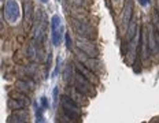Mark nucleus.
<instances>
[{
    "label": "nucleus",
    "instance_id": "obj_8",
    "mask_svg": "<svg viewBox=\"0 0 159 123\" xmlns=\"http://www.w3.org/2000/svg\"><path fill=\"white\" fill-rule=\"evenodd\" d=\"M133 10H134L133 0H126L125 6L122 7V25L125 28H128L129 23L133 19Z\"/></svg>",
    "mask_w": 159,
    "mask_h": 123
},
{
    "label": "nucleus",
    "instance_id": "obj_16",
    "mask_svg": "<svg viewBox=\"0 0 159 123\" xmlns=\"http://www.w3.org/2000/svg\"><path fill=\"white\" fill-rule=\"evenodd\" d=\"M26 103L18 100V99H14V97H10L7 100V107L8 109H11V111H18V109H22L26 107Z\"/></svg>",
    "mask_w": 159,
    "mask_h": 123
},
{
    "label": "nucleus",
    "instance_id": "obj_2",
    "mask_svg": "<svg viewBox=\"0 0 159 123\" xmlns=\"http://www.w3.org/2000/svg\"><path fill=\"white\" fill-rule=\"evenodd\" d=\"M71 28L78 37H84V38H89V40H93L96 37V30L91 26V23L88 21H85V19L73 18Z\"/></svg>",
    "mask_w": 159,
    "mask_h": 123
},
{
    "label": "nucleus",
    "instance_id": "obj_33",
    "mask_svg": "<svg viewBox=\"0 0 159 123\" xmlns=\"http://www.w3.org/2000/svg\"><path fill=\"white\" fill-rule=\"evenodd\" d=\"M158 123H159V122H158Z\"/></svg>",
    "mask_w": 159,
    "mask_h": 123
},
{
    "label": "nucleus",
    "instance_id": "obj_13",
    "mask_svg": "<svg viewBox=\"0 0 159 123\" xmlns=\"http://www.w3.org/2000/svg\"><path fill=\"white\" fill-rule=\"evenodd\" d=\"M78 56H80V62L84 63V64L87 66L89 70H92L95 74H99V72L102 71V63L98 60V58H89V56L82 58L81 55H78Z\"/></svg>",
    "mask_w": 159,
    "mask_h": 123
},
{
    "label": "nucleus",
    "instance_id": "obj_12",
    "mask_svg": "<svg viewBox=\"0 0 159 123\" xmlns=\"http://www.w3.org/2000/svg\"><path fill=\"white\" fill-rule=\"evenodd\" d=\"M67 94L70 96V97L75 103H77V104L81 105V107H87V105L89 104V97H87L85 94H82L81 92H78L74 86H70V88H69V93H67Z\"/></svg>",
    "mask_w": 159,
    "mask_h": 123
},
{
    "label": "nucleus",
    "instance_id": "obj_23",
    "mask_svg": "<svg viewBox=\"0 0 159 123\" xmlns=\"http://www.w3.org/2000/svg\"><path fill=\"white\" fill-rule=\"evenodd\" d=\"M65 40H66V48L67 49H71V37L69 33H66L65 34Z\"/></svg>",
    "mask_w": 159,
    "mask_h": 123
},
{
    "label": "nucleus",
    "instance_id": "obj_9",
    "mask_svg": "<svg viewBox=\"0 0 159 123\" xmlns=\"http://www.w3.org/2000/svg\"><path fill=\"white\" fill-rule=\"evenodd\" d=\"M75 70L80 72V74H82L87 79H89V81L92 82L93 85H98L99 84V78H98V74H95L92 70H89L87 66L84 64V63L81 62H77L75 63Z\"/></svg>",
    "mask_w": 159,
    "mask_h": 123
},
{
    "label": "nucleus",
    "instance_id": "obj_26",
    "mask_svg": "<svg viewBox=\"0 0 159 123\" xmlns=\"http://www.w3.org/2000/svg\"><path fill=\"white\" fill-rule=\"evenodd\" d=\"M59 67H61V58L56 59V66H55V70H54V75H56L59 72Z\"/></svg>",
    "mask_w": 159,
    "mask_h": 123
},
{
    "label": "nucleus",
    "instance_id": "obj_21",
    "mask_svg": "<svg viewBox=\"0 0 159 123\" xmlns=\"http://www.w3.org/2000/svg\"><path fill=\"white\" fill-rule=\"evenodd\" d=\"M34 109H36V123H43V108L39 107L34 103Z\"/></svg>",
    "mask_w": 159,
    "mask_h": 123
},
{
    "label": "nucleus",
    "instance_id": "obj_25",
    "mask_svg": "<svg viewBox=\"0 0 159 123\" xmlns=\"http://www.w3.org/2000/svg\"><path fill=\"white\" fill-rule=\"evenodd\" d=\"M152 23H154V26H155V29H157V32L159 33V16L158 15H154V19H152Z\"/></svg>",
    "mask_w": 159,
    "mask_h": 123
},
{
    "label": "nucleus",
    "instance_id": "obj_1",
    "mask_svg": "<svg viewBox=\"0 0 159 123\" xmlns=\"http://www.w3.org/2000/svg\"><path fill=\"white\" fill-rule=\"evenodd\" d=\"M45 29H47V15L43 12V10H37L34 15V23H33V29H32V36L34 42L41 44L44 40L45 34Z\"/></svg>",
    "mask_w": 159,
    "mask_h": 123
},
{
    "label": "nucleus",
    "instance_id": "obj_11",
    "mask_svg": "<svg viewBox=\"0 0 159 123\" xmlns=\"http://www.w3.org/2000/svg\"><path fill=\"white\" fill-rule=\"evenodd\" d=\"M155 33H157V29L154 28V25L148 26V30H147V45H148V49H150V54L151 55H154L155 52H159Z\"/></svg>",
    "mask_w": 159,
    "mask_h": 123
},
{
    "label": "nucleus",
    "instance_id": "obj_32",
    "mask_svg": "<svg viewBox=\"0 0 159 123\" xmlns=\"http://www.w3.org/2000/svg\"><path fill=\"white\" fill-rule=\"evenodd\" d=\"M58 2H59V0H58Z\"/></svg>",
    "mask_w": 159,
    "mask_h": 123
},
{
    "label": "nucleus",
    "instance_id": "obj_19",
    "mask_svg": "<svg viewBox=\"0 0 159 123\" xmlns=\"http://www.w3.org/2000/svg\"><path fill=\"white\" fill-rule=\"evenodd\" d=\"M74 74L75 72H73V66L71 64H67L65 68V74H63V81L66 84H71V81L74 79Z\"/></svg>",
    "mask_w": 159,
    "mask_h": 123
},
{
    "label": "nucleus",
    "instance_id": "obj_3",
    "mask_svg": "<svg viewBox=\"0 0 159 123\" xmlns=\"http://www.w3.org/2000/svg\"><path fill=\"white\" fill-rule=\"evenodd\" d=\"M73 86L77 89L78 92H81L82 94H85L87 97H95L96 96V88L89 79H87L82 74H80L78 71H75L74 79H73Z\"/></svg>",
    "mask_w": 159,
    "mask_h": 123
},
{
    "label": "nucleus",
    "instance_id": "obj_15",
    "mask_svg": "<svg viewBox=\"0 0 159 123\" xmlns=\"http://www.w3.org/2000/svg\"><path fill=\"white\" fill-rule=\"evenodd\" d=\"M24 16L28 25L32 22V19H34V7L30 0H24Z\"/></svg>",
    "mask_w": 159,
    "mask_h": 123
},
{
    "label": "nucleus",
    "instance_id": "obj_20",
    "mask_svg": "<svg viewBox=\"0 0 159 123\" xmlns=\"http://www.w3.org/2000/svg\"><path fill=\"white\" fill-rule=\"evenodd\" d=\"M58 123H78V121L70 118L67 114H65L63 111H61L58 115Z\"/></svg>",
    "mask_w": 159,
    "mask_h": 123
},
{
    "label": "nucleus",
    "instance_id": "obj_30",
    "mask_svg": "<svg viewBox=\"0 0 159 123\" xmlns=\"http://www.w3.org/2000/svg\"><path fill=\"white\" fill-rule=\"evenodd\" d=\"M157 15L159 16V7H158V10H157Z\"/></svg>",
    "mask_w": 159,
    "mask_h": 123
},
{
    "label": "nucleus",
    "instance_id": "obj_14",
    "mask_svg": "<svg viewBox=\"0 0 159 123\" xmlns=\"http://www.w3.org/2000/svg\"><path fill=\"white\" fill-rule=\"evenodd\" d=\"M33 86H34V82L30 81V79H18L15 82V90L22 92L25 94H29L32 92Z\"/></svg>",
    "mask_w": 159,
    "mask_h": 123
},
{
    "label": "nucleus",
    "instance_id": "obj_10",
    "mask_svg": "<svg viewBox=\"0 0 159 123\" xmlns=\"http://www.w3.org/2000/svg\"><path fill=\"white\" fill-rule=\"evenodd\" d=\"M7 123H29V112L25 108L12 111V114L7 118Z\"/></svg>",
    "mask_w": 159,
    "mask_h": 123
},
{
    "label": "nucleus",
    "instance_id": "obj_17",
    "mask_svg": "<svg viewBox=\"0 0 159 123\" xmlns=\"http://www.w3.org/2000/svg\"><path fill=\"white\" fill-rule=\"evenodd\" d=\"M37 42H30V44L28 45V51H26V54H28V58L30 59V60H39L40 59V52H39V48H37Z\"/></svg>",
    "mask_w": 159,
    "mask_h": 123
},
{
    "label": "nucleus",
    "instance_id": "obj_4",
    "mask_svg": "<svg viewBox=\"0 0 159 123\" xmlns=\"http://www.w3.org/2000/svg\"><path fill=\"white\" fill-rule=\"evenodd\" d=\"M61 108L70 118L75 119V121H80V118H81V105L77 104L67 93L61 97Z\"/></svg>",
    "mask_w": 159,
    "mask_h": 123
},
{
    "label": "nucleus",
    "instance_id": "obj_29",
    "mask_svg": "<svg viewBox=\"0 0 159 123\" xmlns=\"http://www.w3.org/2000/svg\"><path fill=\"white\" fill-rule=\"evenodd\" d=\"M122 2H124V0H112V3H114L115 6H119V4H121V3H122Z\"/></svg>",
    "mask_w": 159,
    "mask_h": 123
},
{
    "label": "nucleus",
    "instance_id": "obj_7",
    "mask_svg": "<svg viewBox=\"0 0 159 123\" xmlns=\"http://www.w3.org/2000/svg\"><path fill=\"white\" fill-rule=\"evenodd\" d=\"M4 18L8 23H15L19 19V6L15 0H7L4 4Z\"/></svg>",
    "mask_w": 159,
    "mask_h": 123
},
{
    "label": "nucleus",
    "instance_id": "obj_18",
    "mask_svg": "<svg viewBox=\"0 0 159 123\" xmlns=\"http://www.w3.org/2000/svg\"><path fill=\"white\" fill-rule=\"evenodd\" d=\"M136 33H139L137 32V25H136V22L132 19V22L129 23V26H128V33H126V41L128 42L133 41L134 37H136Z\"/></svg>",
    "mask_w": 159,
    "mask_h": 123
},
{
    "label": "nucleus",
    "instance_id": "obj_6",
    "mask_svg": "<svg viewBox=\"0 0 159 123\" xmlns=\"http://www.w3.org/2000/svg\"><path fill=\"white\" fill-rule=\"evenodd\" d=\"M51 32H52V44L55 46H58L62 42V37H63V25H62L61 16L59 15H52L51 18Z\"/></svg>",
    "mask_w": 159,
    "mask_h": 123
},
{
    "label": "nucleus",
    "instance_id": "obj_5",
    "mask_svg": "<svg viewBox=\"0 0 159 123\" xmlns=\"http://www.w3.org/2000/svg\"><path fill=\"white\" fill-rule=\"evenodd\" d=\"M75 45H77L78 51L81 52V54L87 55V56H89V58H98L99 49H98V46H96V44L92 41V40L78 37L77 36V44Z\"/></svg>",
    "mask_w": 159,
    "mask_h": 123
},
{
    "label": "nucleus",
    "instance_id": "obj_22",
    "mask_svg": "<svg viewBox=\"0 0 159 123\" xmlns=\"http://www.w3.org/2000/svg\"><path fill=\"white\" fill-rule=\"evenodd\" d=\"M40 104H41V108H43V109H48V108H49L48 99L45 97V96H43V97L40 99Z\"/></svg>",
    "mask_w": 159,
    "mask_h": 123
},
{
    "label": "nucleus",
    "instance_id": "obj_24",
    "mask_svg": "<svg viewBox=\"0 0 159 123\" xmlns=\"http://www.w3.org/2000/svg\"><path fill=\"white\" fill-rule=\"evenodd\" d=\"M70 2V4L75 6V7H81V6H84V0H69Z\"/></svg>",
    "mask_w": 159,
    "mask_h": 123
},
{
    "label": "nucleus",
    "instance_id": "obj_28",
    "mask_svg": "<svg viewBox=\"0 0 159 123\" xmlns=\"http://www.w3.org/2000/svg\"><path fill=\"white\" fill-rule=\"evenodd\" d=\"M139 2H140L141 6H148L150 4V0H139Z\"/></svg>",
    "mask_w": 159,
    "mask_h": 123
},
{
    "label": "nucleus",
    "instance_id": "obj_31",
    "mask_svg": "<svg viewBox=\"0 0 159 123\" xmlns=\"http://www.w3.org/2000/svg\"><path fill=\"white\" fill-rule=\"evenodd\" d=\"M41 2H43V3H47V2H48V0H41Z\"/></svg>",
    "mask_w": 159,
    "mask_h": 123
},
{
    "label": "nucleus",
    "instance_id": "obj_27",
    "mask_svg": "<svg viewBox=\"0 0 159 123\" xmlns=\"http://www.w3.org/2000/svg\"><path fill=\"white\" fill-rule=\"evenodd\" d=\"M58 88H55L54 89V103H55V107H56V104H58Z\"/></svg>",
    "mask_w": 159,
    "mask_h": 123
}]
</instances>
